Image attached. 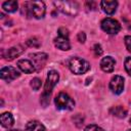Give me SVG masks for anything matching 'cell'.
<instances>
[{
	"label": "cell",
	"instance_id": "cell-24",
	"mask_svg": "<svg viewBox=\"0 0 131 131\" xmlns=\"http://www.w3.org/2000/svg\"><path fill=\"white\" fill-rule=\"evenodd\" d=\"M93 51H94V54H95V56H100L101 54H102V48H101V46L99 45V44H95L94 46H93Z\"/></svg>",
	"mask_w": 131,
	"mask_h": 131
},
{
	"label": "cell",
	"instance_id": "cell-18",
	"mask_svg": "<svg viewBox=\"0 0 131 131\" xmlns=\"http://www.w3.org/2000/svg\"><path fill=\"white\" fill-rule=\"evenodd\" d=\"M2 8L6 12H14L17 9V2L16 1H5L2 4Z\"/></svg>",
	"mask_w": 131,
	"mask_h": 131
},
{
	"label": "cell",
	"instance_id": "cell-23",
	"mask_svg": "<svg viewBox=\"0 0 131 131\" xmlns=\"http://www.w3.org/2000/svg\"><path fill=\"white\" fill-rule=\"evenodd\" d=\"M69 30L66 28H59L58 29V36L63 38H69Z\"/></svg>",
	"mask_w": 131,
	"mask_h": 131
},
{
	"label": "cell",
	"instance_id": "cell-10",
	"mask_svg": "<svg viewBox=\"0 0 131 131\" xmlns=\"http://www.w3.org/2000/svg\"><path fill=\"white\" fill-rule=\"evenodd\" d=\"M24 50H25L24 47L20 46V45L13 46V47L9 48L8 50H6V53H5L4 57H5V59H7V60H12V59H14L15 57L19 56V55L24 52Z\"/></svg>",
	"mask_w": 131,
	"mask_h": 131
},
{
	"label": "cell",
	"instance_id": "cell-25",
	"mask_svg": "<svg viewBox=\"0 0 131 131\" xmlns=\"http://www.w3.org/2000/svg\"><path fill=\"white\" fill-rule=\"evenodd\" d=\"M124 41H125V45H126L127 50L131 53V36H126Z\"/></svg>",
	"mask_w": 131,
	"mask_h": 131
},
{
	"label": "cell",
	"instance_id": "cell-17",
	"mask_svg": "<svg viewBox=\"0 0 131 131\" xmlns=\"http://www.w3.org/2000/svg\"><path fill=\"white\" fill-rule=\"evenodd\" d=\"M110 113L118 118H125L127 116V110L125 107H123L122 105H118V106H114L110 110Z\"/></svg>",
	"mask_w": 131,
	"mask_h": 131
},
{
	"label": "cell",
	"instance_id": "cell-14",
	"mask_svg": "<svg viewBox=\"0 0 131 131\" xmlns=\"http://www.w3.org/2000/svg\"><path fill=\"white\" fill-rule=\"evenodd\" d=\"M54 45H55V47H57L58 49L63 50V51H67L71 48L69 38H63V37H59V36L54 39Z\"/></svg>",
	"mask_w": 131,
	"mask_h": 131
},
{
	"label": "cell",
	"instance_id": "cell-28",
	"mask_svg": "<svg viewBox=\"0 0 131 131\" xmlns=\"http://www.w3.org/2000/svg\"><path fill=\"white\" fill-rule=\"evenodd\" d=\"M129 122H130V124H131V118H130V120H129Z\"/></svg>",
	"mask_w": 131,
	"mask_h": 131
},
{
	"label": "cell",
	"instance_id": "cell-19",
	"mask_svg": "<svg viewBox=\"0 0 131 131\" xmlns=\"http://www.w3.org/2000/svg\"><path fill=\"white\" fill-rule=\"evenodd\" d=\"M41 80L39 79V78H34V79H32L31 80V83H30V85H31V87L33 88V90H39L40 89V87H41Z\"/></svg>",
	"mask_w": 131,
	"mask_h": 131
},
{
	"label": "cell",
	"instance_id": "cell-1",
	"mask_svg": "<svg viewBox=\"0 0 131 131\" xmlns=\"http://www.w3.org/2000/svg\"><path fill=\"white\" fill-rule=\"evenodd\" d=\"M23 7L26 9L27 15L34 16L36 18H42L45 15V4L42 1H28L25 2Z\"/></svg>",
	"mask_w": 131,
	"mask_h": 131
},
{
	"label": "cell",
	"instance_id": "cell-5",
	"mask_svg": "<svg viewBox=\"0 0 131 131\" xmlns=\"http://www.w3.org/2000/svg\"><path fill=\"white\" fill-rule=\"evenodd\" d=\"M101 29L110 35H116L120 32L121 25L118 20L111 18V17H106V18L102 19V21H101Z\"/></svg>",
	"mask_w": 131,
	"mask_h": 131
},
{
	"label": "cell",
	"instance_id": "cell-11",
	"mask_svg": "<svg viewBox=\"0 0 131 131\" xmlns=\"http://www.w3.org/2000/svg\"><path fill=\"white\" fill-rule=\"evenodd\" d=\"M115 59L112 57V56H106V57H103L100 61V68L103 72L105 73H112L114 71V68H115Z\"/></svg>",
	"mask_w": 131,
	"mask_h": 131
},
{
	"label": "cell",
	"instance_id": "cell-16",
	"mask_svg": "<svg viewBox=\"0 0 131 131\" xmlns=\"http://www.w3.org/2000/svg\"><path fill=\"white\" fill-rule=\"evenodd\" d=\"M25 131H45V127L39 121L33 120V121H30L26 125V130Z\"/></svg>",
	"mask_w": 131,
	"mask_h": 131
},
{
	"label": "cell",
	"instance_id": "cell-22",
	"mask_svg": "<svg viewBox=\"0 0 131 131\" xmlns=\"http://www.w3.org/2000/svg\"><path fill=\"white\" fill-rule=\"evenodd\" d=\"M125 70L129 76H131V57H126L125 59Z\"/></svg>",
	"mask_w": 131,
	"mask_h": 131
},
{
	"label": "cell",
	"instance_id": "cell-7",
	"mask_svg": "<svg viewBox=\"0 0 131 131\" xmlns=\"http://www.w3.org/2000/svg\"><path fill=\"white\" fill-rule=\"evenodd\" d=\"M30 58H31V61L32 63L34 64L35 67V70L36 71H40L44 68L46 61H47V58H48V55L44 52H36V53H32L29 55Z\"/></svg>",
	"mask_w": 131,
	"mask_h": 131
},
{
	"label": "cell",
	"instance_id": "cell-6",
	"mask_svg": "<svg viewBox=\"0 0 131 131\" xmlns=\"http://www.w3.org/2000/svg\"><path fill=\"white\" fill-rule=\"evenodd\" d=\"M58 80H59V75H58V73H57L56 71H54V70L49 71V72H48V75H47L46 82H45V86H44V91H43V93L50 95L52 89L54 88V86L56 85V83L58 82Z\"/></svg>",
	"mask_w": 131,
	"mask_h": 131
},
{
	"label": "cell",
	"instance_id": "cell-20",
	"mask_svg": "<svg viewBox=\"0 0 131 131\" xmlns=\"http://www.w3.org/2000/svg\"><path fill=\"white\" fill-rule=\"evenodd\" d=\"M27 45L30 46V47H38L40 45V42L38 41L37 38L34 37V38H31V39H29L27 41Z\"/></svg>",
	"mask_w": 131,
	"mask_h": 131
},
{
	"label": "cell",
	"instance_id": "cell-4",
	"mask_svg": "<svg viewBox=\"0 0 131 131\" xmlns=\"http://www.w3.org/2000/svg\"><path fill=\"white\" fill-rule=\"evenodd\" d=\"M55 106L58 110H72L75 105V101L64 92H60L54 99Z\"/></svg>",
	"mask_w": 131,
	"mask_h": 131
},
{
	"label": "cell",
	"instance_id": "cell-2",
	"mask_svg": "<svg viewBox=\"0 0 131 131\" xmlns=\"http://www.w3.org/2000/svg\"><path fill=\"white\" fill-rule=\"evenodd\" d=\"M69 68H70L72 73H74L76 75H81V74L86 73L90 69V66H89L88 61H86L85 59L78 57V56H75V57H72L70 59Z\"/></svg>",
	"mask_w": 131,
	"mask_h": 131
},
{
	"label": "cell",
	"instance_id": "cell-26",
	"mask_svg": "<svg viewBox=\"0 0 131 131\" xmlns=\"http://www.w3.org/2000/svg\"><path fill=\"white\" fill-rule=\"evenodd\" d=\"M77 38H78V41H79L80 43H84L85 40H86V35H85L84 32H80V33L78 34Z\"/></svg>",
	"mask_w": 131,
	"mask_h": 131
},
{
	"label": "cell",
	"instance_id": "cell-8",
	"mask_svg": "<svg viewBox=\"0 0 131 131\" xmlns=\"http://www.w3.org/2000/svg\"><path fill=\"white\" fill-rule=\"evenodd\" d=\"M19 75H20L19 72L15 68H13V67H4L0 71V77H1V79L5 80L7 82H10V81L18 78Z\"/></svg>",
	"mask_w": 131,
	"mask_h": 131
},
{
	"label": "cell",
	"instance_id": "cell-21",
	"mask_svg": "<svg viewBox=\"0 0 131 131\" xmlns=\"http://www.w3.org/2000/svg\"><path fill=\"white\" fill-rule=\"evenodd\" d=\"M84 131H104L101 127L97 126V125H94V124H91V125H88Z\"/></svg>",
	"mask_w": 131,
	"mask_h": 131
},
{
	"label": "cell",
	"instance_id": "cell-15",
	"mask_svg": "<svg viewBox=\"0 0 131 131\" xmlns=\"http://www.w3.org/2000/svg\"><path fill=\"white\" fill-rule=\"evenodd\" d=\"M0 121H1V125H2L3 127H5V128H10V127L13 125V123H14L13 116H12L10 113H8V112L3 113V114L1 115Z\"/></svg>",
	"mask_w": 131,
	"mask_h": 131
},
{
	"label": "cell",
	"instance_id": "cell-3",
	"mask_svg": "<svg viewBox=\"0 0 131 131\" xmlns=\"http://www.w3.org/2000/svg\"><path fill=\"white\" fill-rule=\"evenodd\" d=\"M53 4L61 12L71 16H75L79 11V5L75 1H54Z\"/></svg>",
	"mask_w": 131,
	"mask_h": 131
},
{
	"label": "cell",
	"instance_id": "cell-9",
	"mask_svg": "<svg viewBox=\"0 0 131 131\" xmlns=\"http://www.w3.org/2000/svg\"><path fill=\"white\" fill-rule=\"evenodd\" d=\"M110 89L115 94H120L124 90V78L121 76H114L110 82Z\"/></svg>",
	"mask_w": 131,
	"mask_h": 131
},
{
	"label": "cell",
	"instance_id": "cell-27",
	"mask_svg": "<svg viewBox=\"0 0 131 131\" xmlns=\"http://www.w3.org/2000/svg\"><path fill=\"white\" fill-rule=\"evenodd\" d=\"M8 131H18V130H8Z\"/></svg>",
	"mask_w": 131,
	"mask_h": 131
},
{
	"label": "cell",
	"instance_id": "cell-13",
	"mask_svg": "<svg viewBox=\"0 0 131 131\" xmlns=\"http://www.w3.org/2000/svg\"><path fill=\"white\" fill-rule=\"evenodd\" d=\"M100 6L106 14H113L117 9L118 2L117 1H105L104 0V1L100 2Z\"/></svg>",
	"mask_w": 131,
	"mask_h": 131
},
{
	"label": "cell",
	"instance_id": "cell-29",
	"mask_svg": "<svg viewBox=\"0 0 131 131\" xmlns=\"http://www.w3.org/2000/svg\"><path fill=\"white\" fill-rule=\"evenodd\" d=\"M127 131H131V129H129V130H127Z\"/></svg>",
	"mask_w": 131,
	"mask_h": 131
},
{
	"label": "cell",
	"instance_id": "cell-12",
	"mask_svg": "<svg viewBox=\"0 0 131 131\" xmlns=\"http://www.w3.org/2000/svg\"><path fill=\"white\" fill-rule=\"evenodd\" d=\"M17 67L19 68V70L26 74H32L33 72H35V67L32 63L31 60L29 59H19L17 61Z\"/></svg>",
	"mask_w": 131,
	"mask_h": 131
}]
</instances>
